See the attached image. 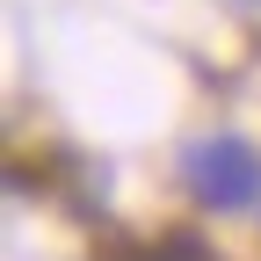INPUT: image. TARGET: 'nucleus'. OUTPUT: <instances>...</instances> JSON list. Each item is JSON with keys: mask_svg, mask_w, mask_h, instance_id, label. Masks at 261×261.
Listing matches in <instances>:
<instances>
[{"mask_svg": "<svg viewBox=\"0 0 261 261\" xmlns=\"http://www.w3.org/2000/svg\"><path fill=\"white\" fill-rule=\"evenodd\" d=\"M247 8H261V0H247Z\"/></svg>", "mask_w": 261, "mask_h": 261, "instance_id": "7ed1b4c3", "label": "nucleus"}, {"mask_svg": "<svg viewBox=\"0 0 261 261\" xmlns=\"http://www.w3.org/2000/svg\"><path fill=\"white\" fill-rule=\"evenodd\" d=\"M181 181L196 196V211L240 218V211L261 203V152L247 138H232V130H211V138L181 145Z\"/></svg>", "mask_w": 261, "mask_h": 261, "instance_id": "f257e3e1", "label": "nucleus"}, {"mask_svg": "<svg viewBox=\"0 0 261 261\" xmlns=\"http://www.w3.org/2000/svg\"><path fill=\"white\" fill-rule=\"evenodd\" d=\"M145 261H211V254L196 247V240H167V247H152Z\"/></svg>", "mask_w": 261, "mask_h": 261, "instance_id": "f03ea898", "label": "nucleus"}]
</instances>
